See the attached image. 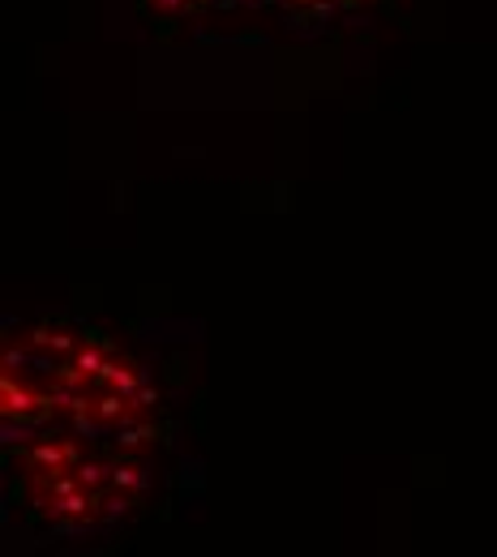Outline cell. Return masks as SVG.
I'll return each instance as SVG.
<instances>
[{
    "label": "cell",
    "mask_w": 497,
    "mask_h": 557,
    "mask_svg": "<svg viewBox=\"0 0 497 557\" xmlns=\"http://www.w3.org/2000/svg\"><path fill=\"white\" fill-rule=\"evenodd\" d=\"M39 429L150 446L163 433V404L142 364L108 335L44 322L4 348V437Z\"/></svg>",
    "instance_id": "1"
},
{
    "label": "cell",
    "mask_w": 497,
    "mask_h": 557,
    "mask_svg": "<svg viewBox=\"0 0 497 557\" xmlns=\"http://www.w3.org/2000/svg\"><path fill=\"white\" fill-rule=\"evenodd\" d=\"M17 442V472H9V502L44 536H77L121 523L142 506V446L99 442L70 429H39Z\"/></svg>",
    "instance_id": "2"
}]
</instances>
